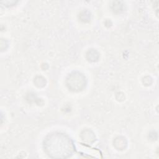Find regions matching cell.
I'll return each instance as SVG.
<instances>
[{"mask_svg":"<svg viewBox=\"0 0 159 159\" xmlns=\"http://www.w3.org/2000/svg\"><path fill=\"white\" fill-rule=\"evenodd\" d=\"M52 140L45 144L47 155L52 158H66L70 157L73 150L72 143L69 140Z\"/></svg>","mask_w":159,"mask_h":159,"instance_id":"1","label":"cell"}]
</instances>
